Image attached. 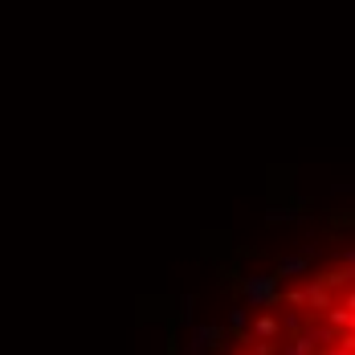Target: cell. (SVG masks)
<instances>
[{
    "instance_id": "obj_1",
    "label": "cell",
    "mask_w": 355,
    "mask_h": 355,
    "mask_svg": "<svg viewBox=\"0 0 355 355\" xmlns=\"http://www.w3.org/2000/svg\"><path fill=\"white\" fill-rule=\"evenodd\" d=\"M245 298H249V306H270L278 298V274H253V278H245Z\"/></svg>"
},
{
    "instance_id": "obj_7",
    "label": "cell",
    "mask_w": 355,
    "mask_h": 355,
    "mask_svg": "<svg viewBox=\"0 0 355 355\" xmlns=\"http://www.w3.org/2000/svg\"><path fill=\"white\" fill-rule=\"evenodd\" d=\"M245 355H253V352H245Z\"/></svg>"
},
{
    "instance_id": "obj_3",
    "label": "cell",
    "mask_w": 355,
    "mask_h": 355,
    "mask_svg": "<svg viewBox=\"0 0 355 355\" xmlns=\"http://www.w3.org/2000/svg\"><path fill=\"white\" fill-rule=\"evenodd\" d=\"M229 327L237 331V339H241V343H249V315L241 311V306H237V311H229Z\"/></svg>"
},
{
    "instance_id": "obj_2",
    "label": "cell",
    "mask_w": 355,
    "mask_h": 355,
    "mask_svg": "<svg viewBox=\"0 0 355 355\" xmlns=\"http://www.w3.org/2000/svg\"><path fill=\"white\" fill-rule=\"evenodd\" d=\"M278 331H282V327H278L274 315H261V319L253 322V335H257V339H266V343H274V335H278Z\"/></svg>"
},
{
    "instance_id": "obj_5",
    "label": "cell",
    "mask_w": 355,
    "mask_h": 355,
    "mask_svg": "<svg viewBox=\"0 0 355 355\" xmlns=\"http://www.w3.org/2000/svg\"><path fill=\"white\" fill-rule=\"evenodd\" d=\"M188 319H192V294L180 298V322H188Z\"/></svg>"
},
{
    "instance_id": "obj_4",
    "label": "cell",
    "mask_w": 355,
    "mask_h": 355,
    "mask_svg": "<svg viewBox=\"0 0 355 355\" xmlns=\"http://www.w3.org/2000/svg\"><path fill=\"white\" fill-rule=\"evenodd\" d=\"M302 270H306L302 257H286V261H278V278H286V274H302Z\"/></svg>"
},
{
    "instance_id": "obj_6",
    "label": "cell",
    "mask_w": 355,
    "mask_h": 355,
    "mask_svg": "<svg viewBox=\"0 0 355 355\" xmlns=\"http://www.w3.org/2000/svg\"><path fill=\"white\" fill-rule=\"evenodd\" d=\"M253 355H274V343H266V339H257V347H253Z\"/></svg>"
}]
</instances>
